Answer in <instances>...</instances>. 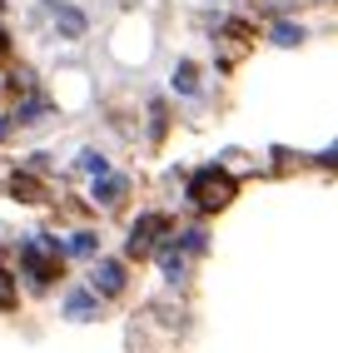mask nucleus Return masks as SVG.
Segmentation results:
<instances>
[{
	"mask_svg": "<svg viewBox=\"0 0 338 353\" xmlns=\"http://www.w3.org/2000/svg\"><path fill=\"white\" fill-rule=\"evenodd\" d=\"M189 199L199 209H224L234 199V179L224 170H204V174H195V184H189Z\"/></svg>",
	"mask_w": 338,
	"mask_h": 353,
	"instance_id": "f257e3e1",
	"label": "nucleus"
},
{
	"mask_svg": "<svg viewBox=\"0 0 338 353\" xmlns=\"http://www.w3.org/2000/svg\"><path fill=\"white\" fill-rule=\"evenodd\" d=\"M155 234H164V219H159V214L139 219V224H135V234H130V254H144V249L155 244Z\"/></svg>",
	"mask_w": 338,
	"mask_h": 353,
	"instance_id": "f03ea898",
	"label": "nucleus"
},
{
	"mask_svg": "<svg viewBox=\"0 0 338 353\" xmlns=\"http://www.w3.org/2000/svg\"><path fill=\"white\" fill-rule=\"evenodd\" d=\"M100 289H105V294L119 289V264H100Z\"/></svg>",
	"mask_w": 338,
	"mask_h": 353,
	"instance_id": "7ed1b4c3",
	"label": "nucleus"
},
{
	"mask_svg": "<svg viewBox=\"0 0 338 353\" xmlns=\"http://www.w3.org/2000/svg\"><path fill=\"white\" fill-rule=\"evenodd\" d=\"M6 303H15V284L6 279V269H0V309H6Z\"/></svg>",
	"mask_w": 338,
	"mask_h": 353,
	"instance_id": "20e7f679",
	"label": "nucleus"
},
{
	"mask_svg": "<svg viewBox=\"0 0 338 353\" xmlns=\"http://www.w3.org/2000/svg\"><path fill=\"white\" fill-rule=\"evenodd\" d=\"M274 40H279V45H299V26H279Z\"/></svg>",
	"mask_w": 338,
	"mask_h": 353,
	"instance_id": "39448f33",
	"label": "nucleus"
}]
</instances>
